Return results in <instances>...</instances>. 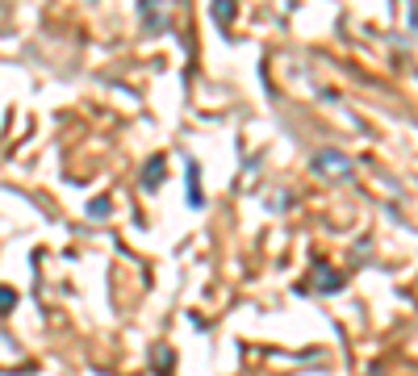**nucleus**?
Wrapping results in <instances>:
<instances>
[{"label":"nucleus","instance_id":"nucleus-1","mask_svg":"<svg viewBox=\"0 0 418 376\" xmlns=\"http://www.w3.org/2000/svg\"><path fill=\"white\" fill-rule=\"evenodd\" d=\"M138 17L146 34H164L168 30V5L164 0H138Z\"/></svg>","mask_w":418,"mask_h":376},{"label":"nucleus","instance_id":"nucleus-2","mask_svg":"<svg viewBox=\"0 0 418 376\" xmlns=\"http://www.w3.org/2000/svg\"><path fill=\"white\" fill-rule=\"evenodd\" d=\"M172 368H176V351L164 347V343H155L151 347V372L155 376H172Z\"/></svg>","mask_w":418,"mask_h":376},{"label":"nucleus","instance_id":"nucleus-3","mask_svg":"<svg viewBox=\"0 0 418 376\" xmlns=\"http://www.w3.org/2000/svg\"><path fill=\"white\" fill-rule=\"evenodd\" d=\"M164 172H168V159L155 155V159H146V168H142L138 184H142V188H160V184H164Z\"/></svg>","mask_w":418,"mask_h":376},{"label":"nucleus","instance_id":"nucleus-4","mask_svg":"<svg viewBox=\"0 0 418 376\" xmlns=\"http://www.w3.org/2000/svg\"><path fill=\"white\" fill-rule=\"evenodd\" d=\"M314 172H322V176H347L351 168H347V159H343V155L322 151V155H318V164H314Z\"/></svg>","mask_w":418,"mask_h":376},{"label":"nucleus","instance_id":"nucleus-5","mask_svg":"<svg viewBox=\"0 0 418 376\" xmlns=\"http://www.w3.org/2000/svg\"><path fill=\"white\" fill-rule=\"evenodd\" d=\"M184 184H188V209H201L205 205V192H201V184H197V164H192V159H188V164H184Z\"/></svg>","mask_w":418,"mask_h":376},{"label":"nucleus","instance_id":"nucleus-6","mask_svg":"<svg viewBox=\"0 0 418 376\" xmlns=\"http://www.w3.org/2000/svg\"><path fill=\"white\" fill-rule=\"evenodd\" d=\"M339 285H343V280H339V276H331V272H327V267H322V263H318V267H314V289H322V293H335Z\"/></svg>","mask_w":418,"mask_h":376},{"label":"nucleus","instance_id":"nucleus-7","mask_svg":"<svg viewBox=\"0 0 418 376\" xmlns=\"http://www.w3.org/2000/svg\"><path fill=\"white\" fill-rule=\"evenodd\" d=\"M230 17H234V0H214V21L226 25Z\"/></svg>","mask_w":418,"mask_h":376},{"label":"nucleus","instance_id":"nucleus-8","mask_svg":"<svg viewBox=\"0 0 418 376\" xmlns=\"http://www.w3.org/2000/svg\"><path fill=\"white\" fill-rule=\"evenodd\" d=\"M13 305H17V293L13 289H0V313H13Z\"/></svg>","mask_w":418,"mask_h":376},{"label":"nucleus","instance_id":"nucleus-9","mask_svg":"<svg viewBox=\"0 0 418 376\" xmlns=\"http://www.w3.org/2000/svg\"><path fill=\"white\" fill-rule=\"evenodd\" d=\"M109 209H113L109 201H92L88 205V218H109Z\"/></svg>","mask_w":418,"mask_h":376},{"label":"nucleus","instance_id":"nucleus-10","mask_svg":"<svg viewBox=\"0 0 418 376\" xmlns=\"http://www.w3.org/2000/svg\"><path fill=\"white\" fill-rule=\"evenodd\" d=\"M373 376H381V368H373Z\"/></svg>","mask_w":418,"mask_h":376}]
</instances>
